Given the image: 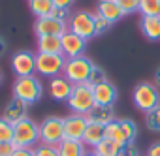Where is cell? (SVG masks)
Listing matches in <instances>:
<instances>
[{
	"label": "cell",
	"instance_id": "cell-23",
	"mask_svg": "<svg viewBox=\"0 0 160 156\" xmlns=\"http://www.w3.org/2000/svg\"><path fill=\"white\" fill-rule=\"evenodd\" d=\"M28 8L36 15V19H40V17L51 15V12L55 10V4L53 0H28Z\"/></svg>",
	"mask_w": 160,
	"mask_h": 156
},
{
	"label": "cell",
	"instance_id": "cell-21",
	"mask_svg": "<svg viewBox=\"0 0 160 156\" xmlns=\"http://www.w3.org/2000/svg\"><path fill=\"white\" fill-rule=\"evenodd\" d=\"M58 156H85V143L83 141H73V139H64L60 145H57Z\"/></svg>",
	"mask_w": 160,
	"mask_h": 156
},
{
	"label": "cell",
	"instance_id": "cell-14",
	"mask_svg": "<svg viewBox=\"0 0 160 156\" xmlns=\"http://www.w3.org/2000/svg\"><path fill=\"white\" fill-rule=\"evenodd\" d=\"M92 90H94V102L98 105H113L115 100H117V94H119L117 87L109 79L96 85V87H92Z\"/></svg>",
	"mask_w": 160,
	"mask_h": 156
},
{
	"label": "cell",
	"instance_id": "cell-39",
	"mask_svg": "<svg viewBox=\"0 0 160 156\" xmlns=\"http://www.w3.org/2000/svg\"><path fill=\"white\" fill-rule=\"evenodd\" d=\"M2 81H4V73H2V70H0V85H2Z\"/></svg>",
	"mask_w": 160,
	"mask_h": 156
},
{
	"label": "cell",
	"instance_id": "cell-30",
	"mask_svg": "<svg viewBox=\"0 0 160 156\" xmlns=\"http://www.w3.org/2000/svg\"><path fill=\"white\" fill-rule=\"evenodd\" d=\"M34 156H58V149L53 145H38L34 147Z\"/></svg>",
	"mask_w": 160,
	"mask_h": 156
},
{
	"label": "cell",
	"instance_id": "cell-19",
	"mask_svg": "<svg viewBox=\"0 0 160 156\" xmlns=\"http://www.w3.org/2000/svg\"><path fill=\"white\" fill-rule=\"evenodd\" d=\"M104 139H106V126L89 120L87 130H85V135H83V143H85V145H91V147H96V145H100Z\"/></svg>",
	"mask_w": 160,
	"mask_h": 156
},
{
	"label": "cell",
	"instance_id": "cell-32",
	"mask_svg": "<svg viewBox=\"0 0 160 156\" xmlns=\"http://www.w3.org/2000/svg\"><path fill=\"white\" fill-rule=\"evenodd\" d=\"M122 156H141V152H139V149H138L136 143H128L122 149Z\"/></svg>",
	"mask_w": 160,
	"mask_h": 156
},
{
	"label": "cell",
	"instance_id": "cell-15",
	"mask_svg": "<svg viewBox=\"0 0 160 156\" xmlns=\"http://www.w3.org/2000/svg\"><path fill=\"white\" fill-rule=\"evenodd\" d=\"M96 13L102 15L104 19H108L109 23H119L124 17V12L121 10V6L117 4V0H100L98 6H96Z\"/></svg>",
	"mask_w": 160,
	"mask_h": 156
},
{
	"label": "cell",
	"instance_id": "cell-26",
	"mask_svg": "<svg viewBox=\"0 0 160 156\" xmlns=\"http://www.w3.org/2000/svg\"><path fill=\"white\" fill-rule=\"evenodd\" d=\"M0 143H13V124L0 117Z\"/></svg>",
	"mask_w": 160,
	"mask_h": 156
},
{
	"label": "cell",
	"instance_id": "cell-9",
	"mask_svg": "<svg viewBox=\"0 0 160 156\" xmlns=\"http://www.w3.org/2000/svg\"><path fill=\"white\" fill-rule=\"evenodd\" d=\"M10 66H12V70L17 77L34 75L36 73V55L32 51H17L12 56Z\"/></svg>",
	"mask_w": 160,
	"mask_h": 156
},
{
	"label": "cell",
	"instance_id": "cell-25",
	"mask_svg": "<svg viewBox=\"0 0 160 156\" xmlns=\"http://www.w3.org/2000/svg\"><path fill=\"white\" fill-rule=\"evenodd\" d=\"M145 126L151 132L160 134V105H156L154 109H151V111L145 113Z\"/></svg>",
	"mask_w": 160,
	"mask_h": 156
},
{
	"label": "cell",
	"instance_id": "cell-18",
	"mask_svg": "<svg viewBox=\"0 0 160 156\" xmlns=\"http://www.w3.org/2000/svg\"><path fill=\"white\" fill-rule=\"evenodd\" d=\"M141 32L147 40L151 41H160V15H152V17H141Z\"/></svg>",
	"mask_w": 160,
	"mask_h": 156
},
{
	"label": "cell",
	"instance_id": "cell-27",
	"mask_svg": "<svg viewBox=\"0 0 160 156\" xmlns=\"http://www.w3.org/2000/svg\"><path fill=\"white\" fill-rule=\"evenodd\" d=\"M113 23H109L108 19H104L102 15L94 13V28H96V36H102V34H108L111 30Z\"/></svg>",
	"mask_w": 160,
	"mask_h": 156
},
{
	"label": "cell",
	"instance_id": "cell-1",
	"mask_svg": "<svg viewBox=\"0 0 160 156\" xmlns=\"http://www.w3.org/2000/svg\"><path fill=\"white\" fill-rule=\"evenodd\" d=\"M43 96V83L36 75H27V77H17L13 81V98L21 100L27 105H32L40 102Z\"/></svg>",
	"mask_w": 160,
	"mask_h": 156
},
{
	"label": "cell",
	"instance_id": "cell-22",
	"mask_svg": "<svg viewBox=\"0 0 160 156\" xmlns=\"http://www.w3.org/2000/svg\"><path fill=\"white\" fill-rule=\"evenodd\" d=\"M122 149H124L122 143H117V141L106 137L100 145L94 147V152L98 156H122Z\"/></svg>",
	"mask_w": 160,
	"mask_h": 156
},
{
	"label": "cell",
	"instance_id": "cell-36",
	"mask_svg": "<svg viewBox=\"0 0 160 156\" xmlns=\"http://www.w3.org/2000/svg\"><path fill=\"white\" fill-rule=\"evenodd\" d=\"M75 2V0H53L55 8H64V10H70V6Z\"/></svg>",
	"mask_w": 160,
	"mask_h": 156
},
{
	"label": "cell",
	"instance_id": "cell-17",
	"mask_svg": "<svg viewBox=\"0 0 160 156\" xmlns=\"http://www.w3.org/2000/svg\"><path fill=\"white\" fill-rule=\"evenodd\" d=\"M87 119H89L91 122L108 126L109 122L115 120V109H113V105H98V104H96V105L89 111Z\"/></svg>",
	"mask_w": 160,
	"mask_h": 156
},
{
	"label": "cell",
	"instance_id": "cell-35",
	"mask_svg": "<svg viewBox=\"0 0 160 156\" xmlns=\"http://www.w3.org/2000/svg\"><path fill=\"white\" fill-rule=\"evenodd\" d=\"M145 156H160V141H156V143H152L149 149H147V152H145Z\"/></svg>",
	"mask_w": 160,
	"mask_h": 156
},
{
	"label": "cell",
	"instance_id": "cell-3",
	"mask_svg": "<svg viewBox=\"0 0 160 156\" xmlns=\"http://www.w3.org/2000/svg\"><path fill=\"white\" fill-rule=\"evenodd\" d=\"M94 105H96V102H94L92 85H89V83L73 85L72 94L68 98V107L73 115H89V111Z\"/></svg>",
	"mask_w": 160,
	"mask_h": 156
},
{
	"label": "cell",
	"instance_id": "cell-6",
	"mask_svg": "<svg viewBox=\"0 0 160 156\" xmlns=\"http://www.w3.org/2000/svg\"><path fill=\"white\" fill-rule=\"evenodd\" d=\"M62 141H64V119L45 117L40 122V143L57 147Z\"/></svg>",
	"mask_w": 160,
	"mask_h": 156
},
{
	"label": "cell",
	"instance_id": "cell-7",
	"mask_svg": "<svg viewBox=\"0 0 160 156\" xmlns=\"http://www.w3.org/2000/svg\"><path fill=\"white\" fill-rule=\"evenodd\" d=\"M66 66V56L60 55H47V53H38L36 55V71L43 77H57L64 71Z\"/></svg>",
	"mask_w": 160,
	"mask_h": 156
},
{
	"label": "cell",
	"instance_id": "cell-13",
	"mask_svg": "<svg viewBox=\"0 0 160 156\" xmlns=\"http://www.w3.org/2000/svg\"><path fill=\"white\" fill-rule=\"evenodd\" d=\"M72 89H73V85L64 75H57V77H51L49 79V94L57 102H68V98L72 94Z\"/></svg>",
	"mask_w": 160,
	"mask_h": 156
},
{
	"label": "cell",
	"instance_id": "cell-12",
	"mask_svg": "<svg viewBox=\"0 0 160 156\" xmlns=\"http://www.w3.org/2000/svg\"><path fill=\"white\" fill-rule=\"evenodd\" d=\"M60 43H62V55L66 58H73V56L83 55V51L87 47V40L73 34L72 30H66L60 36Z\"/></svg>",
	"mask_w": 160,
	"mask_h": 156
},
{
	"label": "cell",
	"instance_id": "cell-24",
	"mask_svg": "<svg viewBox=\"0 0 160 156\" xmlns=\"http://www.w3.org/2000/svg\"><path fill=\"white\" fill-rule=\"evenodd\" d=\"M139 13L141 17L160 15V0H139Z\"/></svg>",
	"mask_w": 160,
	"mask_h": 156
},
{
	"label": "cell",
	"instance_id": "cell-31",
	"mask_svg": "<svg viewBox=\"0 0 160 156\" xmlns=\"http://www.w3.org/2000/svg\"><path fill=\"white\" fill-rule=\"evenodd\" d=\"M51 17L53 19H57V21H62V23H68L70 21V10H64V8H55L53 12H51Z\"/></svg>",
	"mask_w": 160,
	"mask_h": 156
},
{
	"label": "cell",
	"instance_id": "cell-8",
	"mask_svg": "<svg viewBox=\"0 0 160 156\" xmlns=\"http://www.w3.org/2000/svg\"><path fill=\"white\" fill-rule=\"evenodd\" d=\"M68 30H72L73 34L81 36L85 40H91L96 36V28H94V13L91 12H75L70 21H68Z\"/></svg>",
	"mask_w": 160,
	"mask_h": 156
},
{
	"label": "cell",
	"instance_id": "cell-34",
	"mask_svg": "<svg viewBox=\"0 0 160 156\" xmlns=\"http://www.w3.org/2000/svg\"><path fill=\"white\" fill-rule=\"evenodd\" d=\"M12 156H34V149L32 147H17Z\"/></svg>",
	"mask_w": 160,
	"mask_h": 156
},
{
	"label": "cell",
	"instance_id": "cell-29",
	"mask_svg": "<svg viewBox=\"0 0 160 156\" xmlns=\"http://www.w3.org/2000/svg\"><path fill=\"white\" fill-rule=\"evenodd\" d=\"M117 4L121 6V10L124 12V15L139 12V0H117Z\"/></svg>",
	"mask_w": 160,
	"mask_h": 156
},
{
	"label": "cell",
	"instance_id": "cell-11",
	"mask_svg": "<svg viewBox=\"0 0 160 156\" xmlns=\"http://www.w3.org/2000/svg\"><path fill=\"white\" fill-rule=\"evenodd\" d=\"M66 30H68V23L57 21V19H53L51 15L40 17V19H36V23H34V34H36L38 38H42V36H62Z\"/></svg>",
	"mask_w": 160,
	"mask_h": 156
},
{
	"label": "cell",
	"instance_id": "cell-10",
	"mask_svg": "<svg viewBox=\"0 0 160 156\" xmlns=\"http://www.w3.org/2000/svg\"><path fill=\"white\" fill-rule=\"evenodd\" d=\"M87 124H89L87 115H70V117H66L64 119V139L83 141Z\"/></svg>",
	"mask_w": 160,
	"mask_h": 156
},
{
	"label": "cell",
	"instance_id": "cell-2",
	"mask_svg": "<svg viewBox=\"0 0 160 156\" xmlns=\"http://www.w3.org/2000/svg\"><path fill=\"white\" fill-rule=\"evenodd\" d=\"M94 66L96 64L89 56L79 55L73 58H66V66H64L62 73L72 85H81V83H89V77H91Z\"/></svg>",
	"mask_w": 160,
	"mask_h": 156
},
{
	"label": "cell",
	"instance_id": "cell-37",
	"mask_svg": "<svg viewBox=\"0 0 160 156\" xmlns=\"http://www.w3.org/2000/svg\"><path fill=\"white\" fill-rule=\"evenodd\" d=\"M6 49H8V43H6V40L0 36V58L4 56V53H6Z\"/></svg>",
	"mask_w": 160,
	"mask_h": 156
},
{
	"label": "cell",
	"instance_id": "cell-16",
	"mask_svg": "<svg viewBox=\"0 0 160 156\" xmlns=\"http://www.w3.org/2000/svg\"><path fill=\"white\" fill-rule=\"evenodd\" d=\"M27 109H28L27 104H23V102L17 100V98H12V100L8 102V105L4 107V111H2V119H6L8 122L15 124V122L23 120L25 117H28V115H27Z\"/></svg>",
	"mask_w": 160,
	"mask_h": 156
},
{
	"label": "cell",
	"instance_id": "cell-20",
	"mask_svg": "<svg viewBox=\"0 0 160 156\" xmlns=\"http://www.w3.org/2000/svg\"><path fill=\"white\" fill-rule=\"evenodd\" d=\"M38 53L60 55L62 53L60 36H42V38H38Z\"/></svg>",
	"mask_w": 160,
	"mask_h": 156
},
{
	"label": "cell",
	"instance_id": "cell-5",
	"mask_svg": "<svg viewBox=\"0 0 160 156\" xmlns=\"http://www.w3.org/2000/svg\"><path fill=\"white\" fill-rule=\"evenodd\" d=\"M40 141V124L30 117L13 124V143L15 147H32Z\"/></svg>",
	"mask_w": 160,
	"mask_h": 156
},
{
	"label": "cell",
	"instance_id": "cell-38",
	"mask_svg": "<svg viewBox=\"0 0 160 156\" xmlns=\"http://www.w3.org/2000/svg\"><path fill=\"white\" fill-rule=\"evenodd\" d=\"M154 83H156V85L160 87V68H158V70L154 71Z\"/></svg>",
	"mask_w": 160,
	"mask_h": 156
},
{
	"label": "cell",
	"instance_id": "cell-4",
	"mask_svg": "<svg viewBox=\"0 0 160 156\" xmlns=\"http://www.w3.org/2000/svg\"><path fill=\"white\" fill-rule=\"evenodd\" d=\"M132 102L136 105L138 111L147 113L151 109H154L156 105H160V92L158 87L152 83H138L132 90Z\"/></svg>",
	"mask_w": 160,
	"mask_h": 156
},
{
	"label": "cell",
	"instance_id": "cell-33",
	"mask_svg": "<svg viewBox=\"0 0 160 156\" xmlns=\"http://www.w3.org/2000/svg\"><path fill=\"white\" fill-rule=\"evenodd\" d=\"M15 149V143H0V156H12Z\"/></svg>",
	"mask_w": 160,
	"mask_h": 156
},
{
	"label": "cell",
	"instance_id": "cell-40",
	"mask_svg": "<svg viewBox=\"0 0 160 156\" xmlns=\"http://www.w3.org/2000/svg\"><path fill=\"white\" fill-rule=\"evenodd\" d=\"M85 156H98V154H96V152H94V150H92V152H87V154H85Z\"/></svg>",
	"mask_w": 160,
	"mask_h": 156
},
{
	"label": "cell",
	"instance_id": "cell-28",
	"mask_svg": "<svg viewBox=\"0 0 160 156\" xmlns=\"http://www.w3.org/2000/svg\"><path fill=\"white\" fill-rule=\"evenodd\" d=\"M104 81H108L106 70L100 68V66H94V68H92V73H91V77H89V85L96 87V85H100V83H104Z\"/></svg>",
	"mask_w": 160,
	"mask_h": 156
}]
</instances>
